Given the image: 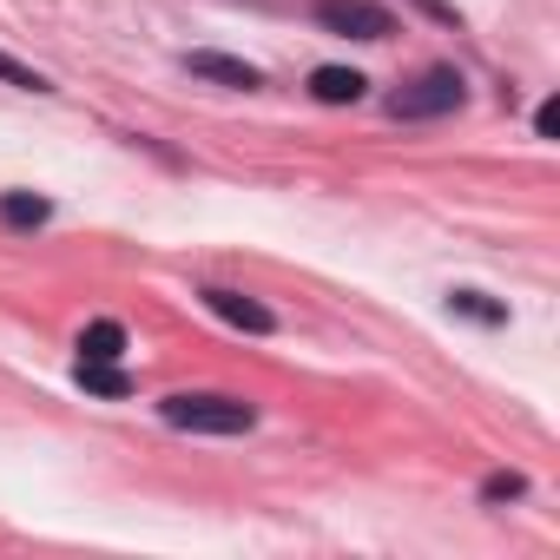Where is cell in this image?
Returning <instances> with one entry per match:
<instances>
[{
    "mask_svg": "<svg viewBox=\"0 0 560 560\" xmlns=\"http://www.w3.org/2000/svg\"><path fill=\"white\" fill-rule=\"evenodd\" d=\"M159 416L172 429H191V435H244L257 422V409L237 402V396H165Z\"/></svg>",
    "mask_w": 560,
    "mask_h": 560,
    "instance_id": "cell-1",
    "label": "cell"
},
{
    "mask_svg": "<svg viewBox=\"0 0 560 560\" xmlns=\"http://www.w3.org/2000/svg\"><path fill=\"white\" fill-rule=\"evenodd\" d=\"M462 100H468L462 73H455V67H429L416 86H402V93L389 100V113H396V119H442V113H455Z\"/></svg>",
    "mask_w": 560,
    "mask_h": 560,
    "instance_id": "cell-2",
    "label": "cell"
},
{
    "mask_svg": "<svg viewBox=\"0 0 560 560\" xmlns=\"http://www.w3.org/2000/svg\"><path fill=\"white\" fill-rule=\"evenodd\" d=\"M317 21L330 34H350V40H389L396 21L376 8V0H317Z\"/></svg>",
    "mask_w": 560,
    "mask_h": 560,
    "instance_id": "cell-3",
    "label": "cell"
},
{
    "mask_svg": "<svg viewBox=\"0 0 560 560\" xmlns=\"http://www.w3.org/2000/svg\"><path fill=\"white\" fill-rule=\"evenodd\" d=\"M205 311L224 317V324H237V330H250V337L270 330V311H264L257 298H244V291H205Z\"/></svg>",
    "mask_w": 560,
    "mask_h": 560,
    "instance_id": "cell-4",
    "label": "cell"
},
{
    "mask_svg": "<svg viewBox=\"0 0 560 560\" xmlns=\"http://www.w3.org/2000/svg\"><path fill=\"white\" fill-rule=\"evenodd\" d=\"M185 67H191L198 80H218V86H237V93L257 86V67H244V60H231V54H185Z\"/></svg>",
    "mask_w": 560,
    "mask_h": 560,
    "instance_id": "cell-5",
    "label": "cell"
},
{
    "mask_svg": "<svg viewBox=\"0 0 560 560\" xmlns=\"http://www.w3.org/2000/svg\"><path fill=\"white\" fill-rule=\"evenodd\" d=\"M363 86H370V80H363L357 67H317V73H311V93H317L324 106H357Z\"/></svg>",
    "mask_w": 560,
    "mask_h": 560,
    "instance_id": "cell-6",
    "label": "cell"
},
{
    "mask_svg": "<svg viewBox=\"0 0 560 560\" xmlns=\"http://www.w3.org/2000/svg\"><path fill=\"white\" fill-rule=\"evenodd\" d=\"M80 357H86V363H119V357H126V330H119L113 317L86 324V330H80Z\"/></svg>",
    "mask_w": 560,
    "mask_h": 560,
    "instance_id": "cell-7",
    "label": "cell"
},
{
    "mask_svg": "<svg viewBox=\"0 0 560 560\" xmlns=\"http://www.w3.org/2000/svg\"><path fill=\"white\" fill-rule=\"evenodd\" d=\"M73 376H80V389H86V396H113V402L132 389L119 363H86V357H80V370H73Z\"/></svg>",
    "mask_w": 560,
    "mask_h": 560,
    "instance_id": "cell-8",
    "label": "cell"
},
{
    "mask_svg": "<svg viewBox=\"0 0 560 560\" xmlns=\"http://www.w3.org/2000/svg\"><path fill=\"white\" fill-rule=\"evenodd\" d=\"M0 218H8V224H47V198H34V191H8V198H0Z\"/></svg>",
    "mask_w": 560,
    "mask_h": 560,
    "instance_id": "cell-9",
    "label": "cell"
},
{
    "mask_svg": "<svg viewBox=\"0 0 560 560\" xmlns=\"http://www.w3.org/2000/svg\"><path fill=\"white\" fill-rule=\"evenodd\" d=\"M0 80H8V86H21V93H47V80H40L34 67H21V60H8V54H0Z\"/></svg>",
    "mask_w": 560,
    "mask_h": 560,
    "instance_id": "cell-10",
    "label": "cell"
},
{
    "mask_svg": "<svg viewBox=\"0 0 560 560\" xmlns=\"http://www.w3.org/2000/svg\"><path fill=\"white\" fill-rule=\"evenodd\" d=\"M521 488H527L521 475H488V481H481V494H488V501H514Z\"/></svg>",
    "mask_w": 560,
    "mask_h": 560,
    "instance_id": "cell-11",
    "label": "cell"
},
{
    "mask_svg": "<svg viewBox=\"0 0 560 560\" xmlns=\"http://www.w3.org/2000/svg\"><path fill=\"white\" fill-rule=\"evenodd\" d=\"M455 311H468V317H481V324H494V317H501V311H494V304H481L475 291H462V298H455Z\"/></svg>",
    "mask_w": 560,
    "mask_h": 560,
    "instance_id": "cell-12",
    "label": "cell"
},
{
    "mask_svg": "<svg viewBox=\"0 0 560 560\" xmlns=\"http://www.w3.org/2000/svg\"><path fill=\"white\" fill-rule=\"evenodd\" d=\"M534 132H540V139H553V132H560V106H553V100L534 113Z\"/></svg>",
    "mask_w": 560,
    "mask_h": 560,
    "instance_id": "cell-13",
    "label": "cell"
}]
</instances>
